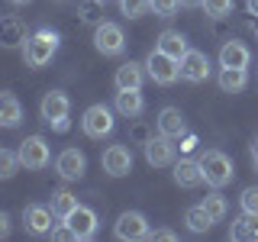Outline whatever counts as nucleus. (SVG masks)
Listing matches in <instances>:
<instances>
[{
  "instance_id": "obj_1",
  "label": "nucleus",
  "mask_w": 258,
  "mask_h": 242,
  "mask_svg": "<svg viewBox=\"0 0 258 242\" xmlns=\"http://www.w3.org/2000/svg\"><path fill=\"white\" fill-rule=\"evenodd\" d=\"M55 52H58V32L52 29H36L23 45V58L29 68H45Z\"/></svg>"
},
{
  "instance_id": "obj_2",
  "label": "nucleus",
  "mask_w": 258,
  "mask_h": 242,
  "mask_svg": "<svg viewBox=\"0 0 258 242\" xmlns=\"http://www.w3.org/2000/svg\"><path fill=\"white\" fill-rule=\"evenodd\" d=\"M200 168H204V181L210 184V188H226V184L232 181V158L226 155V152H220V149H210V152H204L200 155Z\"/></svg>"
},
{
  "instance_id": "obj_3",
  "label": "nucleus",
  "mask_w": 258,
  "mask_h": 242,
  "mask_svg": "<svg viewBox=\"0 0 258 242\" xmlns=\"http://www.w3.org/2000/svg\"><path fill=\"white\" fill-rule=\"evenodd\" d=\"M145 68H149V75L155 84H174L177 78H181V62L171 58V55H165L161 48H152L149 58H145Z\"/></svg>"
},
{
  "instance_id": "obj_4",
  "label": "nucleus",
  "mask_w": 258,
  "mask_h": 242,
  "mask_svg": "<svg viewBox=\"0 0 258 242\" xmlns=\"http://www.w3.org/2000/svg\"><path fill=\"white\" fill-rule=\"evenodd\" d=\"M94 45L100 55H110V58H116V55L126 52V36L123 29L116 26V23H97L94 29Z\"/></svg>"
},
{
  "instance_id": "obj_5",
  "label": "nucleus",
  "mask_w": 258,
  "mask_h": 242,
  "mask_svg": "<svg viewBox=\"0 0 258 242\" xmlns=\"http://www.w3.org/2000/svg\"><path fill=\"white\" fill-rule=\"evenodd\" d=\"M113 232H116V239H123V242H139V239L152 236L149 220H145L139 210H126V213L116 220V226H113Z\"/></svg>"
},
{
  "instance_id": "obj_6",
  "label": "nucleus",
  "mask_w": 258,
  "mask_h": 242,
  "mask_svg": "<svg viewBox=\"0 0 258 242\" xmlns=\"http://www.w3.org/2000/svg\"><path fill=\"white\" fill-rule=\"evenodd\" d=\"M81 129H84L91 139H103V136L113 133V110L103 107V103H94V107L84 110V119H81Z\"/></svg>"
},
{
  "instance_id": "obj_7",
  "label": "nucleus",
  "mask_w": 258,
  "mask_h": 242,
  "mask_svg": "<svg viewBox=\"0 0 258 242\" xmlns=\"http://www.w3.org/2000/svg\"><path fill=\"white\" fill-rule=\"evenodd\" d=\"M20 161H23V168H29V171L45 168L48 161H52L48 142L42 139V136H29V139H23V142H20Z\"/></svg>"
},
{
  "instance_id": "obj_8",
  "label": "nucleus",
  "mask_w": 258,
  "mask_h": 242,
  "mask_svg": "<svg viewBox=\"0 0 258 242\" xmlns=\"http://www.w3.org/2000/svg\"><path fill=\"white\" fill-rule=\"evenodd\" d=\"M100 165H103V171H107L110 177H123L133 171V152H129V145H110L107 152L100 155Z\"/></svg>"
},
{
  "instance_id": "obj_9",
  "label": "nucleus",
  "mask_w": 258,
  "mask_h": 242,
  "mask_svg": "<svg viewBox=\"0 0 258 242\" xmlns=\"http://www.w3.org/2000/svg\"><path fill=\"white\" fill-rule=\"evenodd\" d=\"M64 223L75 229L78 239H94V232H97V213L91 207H84V204H78L75 210H71V213L64 216Z\"/></svg>"
},
{
  "instance_id": "obj_10",
  "label": "nucleus",
  "mask_w": 258,
  "mask_h": 242,
  "mask_svg": "<svg viewBox=\"0 0 258 242\" xmlns=\"http://www.w3.org/2000/svg\"><path fill=\"white\" fill-rule=\"evenodd\" d=\"M207 75H210V58L197 48H187V55L181 58V78L190 84H200V81H207Z\"/></svg>"
},
{
  "instance_id": "obj_11",
  "label": "nucleus",
  "mask_w": 258,
  "mask_h": 242,
  "mask_svg": "<svg viewBox=\"0 0 258 242\" xmlns=\"http://www.w3.org/2000/svg\"><path fill=\"white\" fill-rule=\"evenodd\" d=\"M52 216H55L52 207H39V204H32V207L23 210V223H26V229L32 232V236H48V232L55 229Z\"/></svg>"
},
{
  "instance_id": "obj_12",
  "label": "nucleus",
  "mask_w": 258,
  "mask_h": 242,
  "mask_svg": "<svg viewBox=\"0 0 258 242\" xmlns=\"http://www.w3.org/2000/svg\"><path fill=\"white\" fill-rule=\"evenodd\" d=\"M158 126V136H168V139H181V136H187V119H184V113L177 107H165L158 113L155 119Z\"/></svg>"
},
{
  "instance_id": "obj_13",
  "label": "nucleus",
  "mask_w": 258,
  "mask_h": 242,
  "mask_svg": "<svg viewBox=\"0 0 258 242\" xmlns=\"http://www.w3.org/2000/svg\"><path fill=\"white\" fill-rule=\"evenodd\" d=\"M145 149V161L152 168H165V165H174V145L168 136H158V139H149L142 145Z\"/></svg>"
},
{
  "instance_id": "obj_14",
  "label": "nucleus",
  "mask_w": 258,
  "mask_h": 242,
  "mask_svg": "<svg viewBox=\"0 0 258 242\" xmlns=\"http://www.w3.org/2000/svg\"><path fill=\"white\" fill-rule=\"evenodd\" d=\"M84 168H87L84 152H78V149H64L61 155L55 158V171H58L64 181H78V177L84 174Z\"/></svg>"
},
{
  "instance_id": "obj_15",
  "label": "nucleus",
  "mask_w": 258,
  "mask_h": 242,
  "mask_svg": "<svg viewBox=\"0 0 258 242\" xmlns=\"http://www.w3.org/2000/svg\"><path fill=\"white\" fill-rule=\"evenodd\" d=\"M68 110H71V100H68V94H61V91H48L42 97V103H39V113H42L45 123H55V119L68 116Z\"/></svg>"
},
{
  "instance_id": "obj_16",
  "label": "nucleus",
  "mask_w": 258,
  "mask_h": 242,
  "mask_svg": "<svg viewBox=\"0 0 258 242\" xmlns=\"http://www.w3.org/2000/svg\"><path fill=\"white\" fill-rule=\"evenodd\" d=\"M145 65H136V62H123L116 68V75H113V84H116V91H139L142 87V78H145Z\"/></svg>"
},
{
  "instance_id": "obj_17",
  "label": "nucleus",
  "mask_w": 258,
  "mask_h": 242,
  "mask_svg": "<svg viewBox=\"0 0 258 242\" xmlns=\"http://www.w3.org/2000/svg\"><path fill=\"white\" fill-rule=\"evenodd\" d=\"M200 181H204V168H200V161H194V158L174 161V184H177V188H197Z\"/></svg>"
},
{
  "instance_id": "obj_18",
  "label": "nucleus",
  "mask_w": 258,
  "mask_h": 242,
  "mask_svg": "<svg viewBox=\"0 0 258 242\" xmlns=\"http://www.w3.org/2000/svg\"><path fill=\"white\" fill-rule=\"evenodd\" d=\"M252 62V52H248L245 42H226L220 48V65L223 68H248Z\"/></svg>"
},
{
  "instance_id": "obj_19",
  "label": "nucleus",
  "mask_w": 258,
  "mask_h": 242,
  "mask_svg": "<svg viewBox=\"0 0 258 242\" xmlns=\"http://www.w3.org/2000/svg\"><path fill=\"white\" fill-rule=\"evenodd\" d=\"M26 26L20 23V16H4L0 23V42L7 48H16V45H26Z\"/></svg>"
},
{
  "instance_id": "obj_20",
  "label": "nucleus",
  "mask_w": 258,
  "mask_h": 242,
  "mask_svg": "<svg viewBox=\"0 0 258 242\" xmlns=\"http://www.w3.org/2000/svg\"><path fill=\"white\" fill-rule=\"evenodd\" d=\"M155 48H161L165 55H171V58H177V62H181L184 55H187V39H184L181 32H174V29H165V32L158 36Z\"/></svg>"
},
{
  "instance_id": "obj_21",
  "label": "nucleus",
  "mask_w": 258,
  "mask_h": 242,
  "mask_svg": "<svg viewBox=\"0 0 258 242\" xmlns=\"http://www.w3.org/2000/svg\"><path fill=\"white\" fill-rule=\"evenodd\" d=\"M142 110H145V100H142L139 91H116V113L119 116L136 119Z\"/></svg>"
},
{
  "instance_id": "obj_22",
  "label": "nucleus",
  "mask_w": 258,
  "mask_h": 242,
  "mask_svg": "<svg viewBox=\"0 0 258 242\" xmlns=\"http://www.w3.org/2000/svg\"><path fill=\"white\" fill-rule=\"evenodd\" d=\"M20 119H23V107H20V100H16L13 94H4V97H0V126L16 129V126H20Z\"/></svg>"
},
{
  "instance_id": "obj_23",
  "label": "nucleus",
  "mask_w": 258,
  "mask_h": 242,
  "mask_svg": "<svg viewBox=\"0 0 258 242\" xmlns=\"http://www.w3.org/2000/svg\"><path fill=\"white\" fill-rule=\"evenodd\" d=\"M232 239H258V213H242L239 220H232V229H229Z\"/></svg>"
},
{
  "instance_id": "obj_24",
  "label": "nucleus",
  "mask_w": 258,
  "mask_h": 242,
  "mask_svg": "<svg viewBox=\"0 0 258 242\" xmlns=\"http://www.w3.org/2000/svg\"><path fill=\"white\" fill-rule=\"evenodd\" d=\"M184 223H187L190 232H207L210 226H213V216L207 213L204 204H197V207H187V210H184Z\"/></svg>"
},
{
  "instance_id": "obj_25",
  "label": "nucleus",
  "mask_w": 258,
  "mask_h": 242,
  "mask_svg": "<svg viewBox=\"0 0 258 242\" xmlns=\"http://www.w3.org/2000/svg\"><path fill=\"white\" fill-rule=\"evenodd\" d=\"M216 81H220V91H226V94H236V91H242V87H245L248 75H245V68H223Z\"/></svg>"
},
{
  "instance_id": "obj_26",
  "label": "nucleus",
  "mask_w": 258,
  "mask_h": 242,
  "mask_svg": "<svg viewBox=\"0 0 258 242\" xmlns=\"http://www.w3.org/2000/svg\"><path fill=\"white\" fill-rule=\"evenodd\" d=\"M75 207H78V197L71 191H55L52 194V210H55V216H58V220H64V216H68Z\"/></svg>"
},
{
  "instance_id": "obj_27",
  "label": "nucleus",
  "mask_w": 258,
  "mask_h": 242,
  "mask_svg": "<svg viewBox=\"0 0 258 242\" xmlns=\"http://www.w3.org/2000/svg\"><path fill=\"white\" fill-rule=\"evenodd\" d=\"M204 207H207V213L213 216V223H223L226 213H229V204H226V197H223V194H216V191L204 197Z\"/></svg>"
},
{
  "instance_id": "obj_28",
  "label": "nucleus",
  "mask_w": 258,
  "mask_h": 242,
  "mask_svg": "<svg viewBox=\"0 0 258 242\" xmlns=\"http://www.w3.org/2000/svg\"><path fill=\"white\" fill-rule=\"evenodd\" d=\"M119 10L129 20H139V16H145L152 10V0H119Z\"/></svg>"
},
{
  "instance_id": "obj_29",
  "label": "nucleus",
  "mask_w": 258,
  "mask_h": 242,
  "mask_svg": "<svg viewBox=\"0 0 258 242\" xmlns=\"http://www.w3.org/2000/svg\"><path fill=\"white\" fill-rule=\"evenodd\" d=\"M20 165H23V161H20V152L0 149V177H13Z\"/></svg>"
},
{
  "instance_id": "obj_30",
  "label": "nucleus",
  "mask_w": 258,
  "mask_h": 242,
  "mask_svg": "<svg viewBox=\"0 0 258 242\" xmlns=\"http://www.w3.org/2000/svg\"><path fill=\"white\" fill-rule=\"evenodd\" d=\"M204 13L213 16V20H223V16L232 13V0H204Z\"/></svg>"
},
{
  "instance_id": "obj_31",
  "label": "nucleus",
  "mask_w": 258,
  "mask_h": 242,
  "mask_svg": "<svg viewBox=\"0 0 258 242\" xmlns=\"http://www.w3.org/2000/svg\"><path fill=\"white\" fill-rule=\"evenodd\" d=\"M181 0H152V13L155 16H174Z\"/></svg>"
},
{
  "instance_id": "obj_32",
  "label": "nucleus",
  "mask_w": 258,
  "mask_h": 242,
  "mask_svg": "<svg viewBox=\"0 0 258 242\" xmlns=\"http://www.w3.org/2000/svg\"><path fill=\"white\" fill-rule=\"evenodd\" d=\"M239 204H242V210H248V213H258V188H245L242 197H239Z\"/></svg>"
},
{
  "instance_id": "obj_33",
  "label": "nucleus",
  "mask_w": 258,
  "mask_h": 242,
  "mask_svg": "<svg viewBox=\"0 0 258 242\" xmlns=\"http://www.w3.org/2000/svg\"><path fill=\"white\" fill-rule=\"evenodd\" d=\"M52 239H58V242H68V239H78V236H75V229H71V226L61 220V223L52 229Z\"/></svg>"
},
{
  "instance_id": "obj_34",
  "label": "nucleus",
  "mask_w": 258,
  "mask_h": 242,
  "mask_svg": "<svg viewBox=\"0 0 258 242\" xmlns=\"http://www.w3.org/2000/svg\"><path fill=\"white\" fill-rule=\"evenodd\" d=\"M152 239H158V242H174L177 232H171V229H155V232H152Z\"/></svg>"
},
{
  "instance_id": "obj_35",
  "label": "nucleus",
  "mask_w": 258,
  "mask_h": 242,
  "mask_svg": "<svg viewBox=\"0 0 258 242\" xmlns=\"http://www.w3.org/2000/svg\"><path fill=\"white\" fill-rule=\"evenodd\" d=\"M48 126H52L55 133H68V126H71V123H68V116H61V119H55V123H48Z\"/></svg>"
},
{
  "instance_id": "obj_36",
  "label": "nucleus",
  "mask_w": 258,
  "mask_h": 242,
  "mask_svg": "<svg viewBox=\"0 0 258 242\" xmlns=\"http://www.w3.org/2000/svg\"><path fill=\"white\" fill-rule=\"evenodd\" d=\"M7 232H10V216L0 213V236H7Z\"/></svg>"
},
{
  "instance_id": "obj_37",
  "label": "nucleus",
  "mask_w": 258,
  "mask_h": 242,
  "mask_svg": "<svg viewBox=\"0 0 258 242\" xmlns=\"http://www.w3.org/2000/svg\"><path fill=\"white\" fill-rule=\"evenodd\" d=\"M133 136H136V139H139L142 145L149 142V133H145V126H136V133H133Z\"/></svg>"
},
{
  "instance_id": "obj_38",
  "label": "nucleus",
  "mask_w": 258,
  "mask_h": 242,
  "mask_svg": "<svg viewBox=\"0 0 258 242\" xmlns=\"http://www.w3.org/2000/svg\"><path fill=\"white\" fill-rule=\"evenodd\" d=\"M181 7H204V0H181Z\"/></svg>"
},
{
  "instance_id": "obj_39",
  "label": "nucleus",
  "mask_w": 258,
  "mask_h": 242,
  "mask_svg": "<svg viewBox=\"0 0 258 242\" xmlns=\"http://www.w3.org/2000/svg\"><path fill=\"white\" fill-rule=\"evenodd\" d=\"M248 13H252V16H258V0H248Z\"/></svg>"
},
{
  "instance_id": "obj_40",
  "label": "nucleus",
  "mask_w": 258,
  "mask_h": 242,
  "mask_svg": "<svg viewBox=\"0 0 258 242\" xmlns=\"http://www.w3.org/2000/svg\"><path fill=\"white\" fill-rule=\"evenodd\" d=\"M252 158H255V168H258V142L252 145Z\"/></svg>"
},
{
  "instance_id": "obj_41",
  "label": "nucleus",
  "mask_w": 258,
  "mask_h": 242,
  "mask_svg": "<svg viewBox=\"0 0 258 242\" xmlns=\"http://www.w3.org/2000/svg\"><path fill=\"white\" fill-rule=\"evenodd\" d=\"M10 4H13V7H23V4H29V0H10Z\"/></svg>"
},
{
  "instance_id": "obj_42",
  "label": "nucleus",
  "mask_w": 258,
  "mask_h": 242,
  "mask_svg": "<svg viewBox=\"0 0 258 242\" xmlns=\"http://www.w3.org/2000/svg\"><path fill=\"white\" fill-rule=\"evenodd\" d=\"M97 4H107V0H97Z\"/></svg>"
}]
</instances>
